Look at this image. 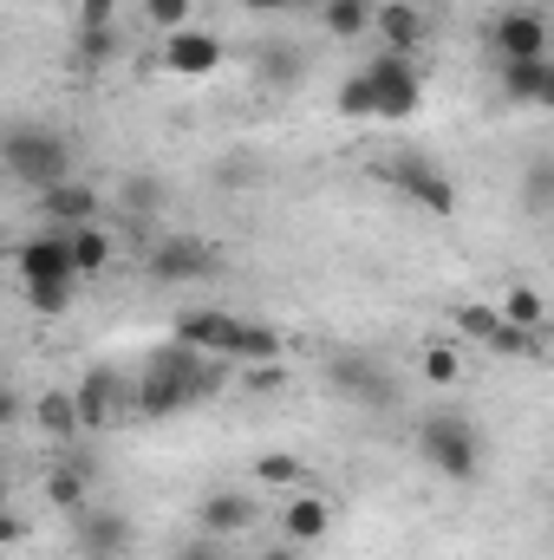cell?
Here are the masks:
<instances>
[{"mask_svg":"<svg viewBox=\"0 0 554 560\" xmlns=\"http://www.w3.org/2000/svg\"><path fill=\"white\" fill-rule=\"evenodd\" d=\"M417 456L443 482H476L483 463H489V436H483V423L463 418V411H430V418H417Z\"/></svg>","mask_w":554,"mask_h":560,"instance_id":"1","label":"cell"},{"mask_svg":"<svg viewBox=\"0 0 554 560\" xmlns=\"http://www.w3.org/2000/svg\"><path fill=\"white\" fill-rule=\"evenodd\" d=\"M320 378H326V392L339 398V405H353V411H399L405 405V385H399V372L379 359V352H333L326 365H320Z\"/></svg>","mask_w":554,"mask_h":560,"instance_id":"2","label":"cell"},{"mask_svg":"<svg viewBox=\"0 0 554 560\" xmlns=\"http://www.w3.org/2000/svg\"><path fill=\"white\" fill-rule=\"evenodd\" d=\"M0 163H7V176L20 189L46 196V189H59L72 176V143L59 138V131H46V125H13L0 138Z\"/></svg>","mask_w":554,"mask_h":560,"instance_id":"3","label":"cell"},{"mask_svg":"<svg viewBox=\"0 0 554 560\" xmlns=\"http://www.w3.org/2000/svg\"><path fill=\"white\" fill-rule=\"evenodd\" d=\"M450 326H457L470 346H489V352H503V359H535V352L549 346V332L509 326V319H503V306H483V300H463V306L450 313Z\"/></svg>","mask_w":554,"mask_h":560,"instance_id":"4","label":"cell"},{"mask_svg":"<svg viewBox=\"0 0 554 560\" xmlns=\"http://www.w3.org/2000/svg\"><path fill=\"white\" fill-rule=\"evenodd\" d=\"M366 79H372V98H379V118L385 125H405L424 105V72H417L412 52H372L366 59Z\"/></svg>","mask_w":554,"mask_h":560,"instance_id":"5","label":"cell"},{"mask_svg":"<svg viewBox=\"0 0 554 560\" xmlns=\"http://www.w3.org/2000/svg\"><path fill=\"white\" fill-rule=\"evenodd\" d=\"M216 268H222V255L203 235H183V229L157 235L150 255H143V275L157 280V287H189V280H209Z\"/></svg>","mask_w":554,"mask_h":560,"instance_id":"6","label":"cell"},{"mask_svg":"<svg viewBox=\"0 0 554 560\" xmlns=\"http://www.w3.org/2000/svg\"><path fill=\"white\" fill-rule=\"evenodd\" d=\"M385 183H392L399 196H412L424 215H457V183H450L430 156H417V150L385 156Z\"/></svg>","mask_w":554,"mask_h":560,"instance_id":"7","label":"cell"},{"mask_svg":"<svg viewBox=\"0 0 554 560\" xmlns=\"http://www.w3.org/2000/svg\"><path fill=\"white\" fill-rule=\"evenodd\" d=\"M13 275H20V287H46V280H59V287H79L72 235H66V229H39V235H26V242L13 248Z\"/></svg>","mask_w":554,"mask_h":560,"instance_id":"8","label":"cell"},{"mask_svg":"<svg viewBox=\"0 0 554 560\" xmlns=\"http://www.w3.org/2000/svg\"><path fill=\"white\" fill-rule=\"evenodd\" d=\"M72 398H79V418H85V436H99V430H112V423L125 418V398L138 405V385H125L112 365H85V378L72 385Z\"/></svg>","mask_w":554,"mask_h":560,"instance_id":"9","label":"cell"},{"mask_svg":"<svg viewBox=\"0 0 554 560\" xmlns=\"http://www.w3.org/2000/svg\"><path fill=\"white\" fill-rule=\"evenodd\" d=\"M157 66H163V72H176V79H209V72H222V39H216L209 26L163 33V52H157Z\"/></svg>","mask_w":554,"mask_h":560,"instance_id":"10","label":"cell"},{"mask_svg":"<svg viewBox=\"0 0 554 560\" xmlns=\"http://www.w3.org/2000/svg\"><path fill=\"white\" fill-rule=\"evenodd\" d=\"M170 339H183V346H196V352H209V359H229L235 339H242V319L222 313V306H189V313L170 319Z\"/></svg>","mask_w":554,"mask_h":560,"instance_id":"11","label":"cell"},{"mask_svg":"<svg viewBox=\"0 0 554 560\" xmlns=\"http://www.w3.org/2000/svg\"><path fill=\"white\" fill-rule=\"evenodd\" d=\"M196 528L216 535V541H235V535L262 528V502H255L249 489H209V495L196 502Z\"/></svg>","mask_w":554,"mask_h":560,"instance_id":"12","label":"cell"},{"mask_svg":"<svg viewBox=\"0 0 554 560\" xmlns=\"http://www.w3.org/2000/svg\"><path fill=\"white\" fill-rule=\"evenodd\" d=\"M489 39H496L503 59H549V20H542V7H503L496 26H489Z\"/></svg>","mask_w":554,"mask_h":560,"instance_id":"13","label":"cell"},{"mask_svg":"<svg viewBox=\"0 0 554 560\" xmlns=\"http://www.w3.org/2000/svg\"><path fill=\"white\" fill-rule=\"evenodd\" d=\"M39 215H46V229H85V222H99V215H105V196H99L92 183L66 176L59 189H46V196H39Z\"/></svg>","mask_w":554,"mask_h":560,"instance_id":"14","label":"cell"},{"mask_svg":"<svg viewBox=\"0 0 554 560\" xmlns=\"http://www.w3.org/2000/svg\"><path fill=\"white\" fill-rule=\"evenodd\" d=\"M72 541H79V555H125L131 548V515H118V509H79L72 515Z\"/></svg>","mask_w":554,"mask_h":560,"instance_id":"15","label":"cell"},{"mask_svg":"<svg viewBox=\"0 0 554 560\" xmlns=\"http://www.w3.org/2000/svg\"><path fill=\"white\" fill-rule=\"evenodd\" d=\"M280 535H287L293 548H320V541L333 535V509H326V495H320V489H300V495L280 509Z\"/></svg>","mask_w":554,"mask_h":560,"instance_id":"16","label":"cell"},{"mask_svg":"<svg viewBox=\"0 0 554 560\" xmlns=\"http://www.w3.org/2000/svg\"><path fill=\"white\" fill-rule=\"evenodd\" d=\"M118 209H125V222H157L170 209V183L157 170H125L118 176Z\"/></svg>","mask_w":554,"mask_h":560,"instance_id":"17","label":"cell"},{"mask_svg":"<svg viewBox=\"0 0 554 560\" xmlns=\"http://www.w3.org/2000/svg\"><path fill=\"white\" fill-rule=\"evenodd\" d=\"M196 405V392L176 378V372H157V365H143V378H138V411L143 418H176V411H189Z\"/></svg>","mask_w":554,"mask_h":560,"instance_id":"18","label":"cell"},{"mask_svg":"<svg viewBox=\"0 0 554 560\" xmlns=\"http://www.w3.org/2000/svg\"><path fill=\"white\" fill-rule=\"evenodd\" d=\"M549 66H554V59H503V72H496L503 105L535 112V105H542V79H549Z\"/></svg>","mask_w":554,"mask_h":560,"instance_id":"19","label":"cell"},{"mask_svg":"<svg viewBox=\"0 0 554 560\" xmlns=\"http://www.w3.org/2000/svg\"><path fill=\"white\" fill-rule=\"evenodd\" d=\"M424 33H430V20L417 13L412 0H385V7H379V39H385V52H412L417 59Z\"/></svg>","mask_w":554,"mask_h":560,"instance_id":"20","label":"cell"},{"mask_svg":"<svg viewBox=\"0 0 554 560\" xmlns=\"http://www.w3.org/2000/svg\"><path fill=\"white\" fill-rule=\"evenodd\" d=\"M33 423H39V436H53V443H79V436H85V418H79L72 385H66V392H39Z\"/></svg>","mask_w":554,"mask_h":560,"instance_id":"21","label":"cell"},{"mask_svg":"<svg viewBox=\"0 0 554 560\" xmlns=\"http://www.w3.org/2000/svg\"><path fill=\"white\" fill-rule=\"evenodd\" d=\"M320 26L333 39H366V33H379V0H333V7H320Z\"/></svg>","mask_w":554,"mask_h":560,"instance_id":"22","label":"cell"},{"mask_svg":"<svg viewBox=\"0 0 554 560\" xmlns=\"http://www.w3.org/2000/svg\"><path fill=\"white\" fill-rule=\"evenodd\" d=\"M72 235V261H79V280L105 275L112 268V255H118V242H112V229L105 222H85V229H66Z\"/></svg>","mask_w":554,"mask_h":560,"instance_id":"23","label":"cell"},{"mask_svg":"<svg viewBox=\"0 0 554 560\" xmlns=\"http://www.w3.org/2000/svg\"><path fill=\"white\" fill-rule=\"evenodd\" d=\"M516 202H522V215H535V222H549V215H554V156H535V163H522V183H516Z\"/></svg>","mask_w":554,"mask_h":560,"instance_id":"24","label":"cell"},{"mask_svg":"<svg viewBox=\"0 0 554 560\" xmlns=\"http://www.w3.org/2000/svg\"><path fill=\"white\" fill-rule=\"evenodd\" d=\"M235 365H268V359H287V332L268 326V319H242V339L229 352Z\"/></svg>","mask_w":554,"mask_h":560,"instance_id":"25","label":"cell"},{"mask_svg":"<svg viewBox=\"0 0 554 560\" xmlns=\"http://www.w3.org/2000/svg\"><path fill=\"white\" fill-rule=\"evenodd\" d=\"M333 112H339L346 125H366V118H379V98H372V79H366V66H353V72L339 79V92H333Z\"/></svg>","mask_w":554,"mask_h":560,"instance_id":"26","label":"cell"},{"mask_svg":"<svg viewBox=\"0 0 554 560\" xmlns=\"http://www.w3.org/2000/svg\"><path fill=\"white\" fill-rule=\"evenodd\" d=\"M85 463H59V469H46V502L53 509H66V515H79V509H92L85 502Z\"/></svg>","mask_w":554,"mask_h":560,"instance_id":"27","label":"cell"},{"mask_svg":"<svg viewBox=\"0 0 554 560\" xmlns=\"http://www.w3.org/2000/svg\"><path fill=\"white\" fill-rule=\"evenodd\" d=\"M255 72H262L268 85H293V79L307 72V52L287 46V39H268V46H255Z\"/></svg>","mask_w":554,"mask_h":560,"instance_id":"28","label":"cell"},{"mask_svg":"<svg viewBox=\"0 0 554 560\" xmlns=\"http://www.w3.org/2000/svg\"><path fill=\"white\" fill-rule=\"evenodd\" d=\"M496 306H503V319H509V326H529V332H549V306H542V293H535L529 280H516V287H509V293H503Z\"/></svg>","mask_w":554,"mask_h":560,"instance_id":"29","label":"cell"},{"mask_svg":"<svg viewBox=\"0 0 554 560\" xmlns=\"http://www.w3.org/2000/svg\"><path fill=\"white\" fill-rule=\"evenodd\" d=\"M72 52H79V66H85V72H99V66H112V59L125 52V39H118V26H79Z\"/></svg>","mask_w":554,"mask_h":560,"instance_id":"30","label":"cell"},{"mask_svg":"<svg viewBox=\"0 0 554 560\" xmlns=\"http://www.w3.org/2000/svg\"><path fill=\"white\" fill-rule=\"evenodd\" d=\"M255 482H262V489H313L307 463H300V456H287V450H275V456H255Z\"/></svg>","mask_w":554,"mask_h":560,"instance_id":"31","label":"cell"},{"mask_svg":"<svg viewBox=\"0 0 554 560\" xmlns=\"http://www.w3.org/2000/svg\"><path fill=\"white\" fill-rule=\"evenodd\" d=\"M417 378H424V385H457V378H463L457 346H443V339H437V346H424V352H417Z\"/></svg>","mask_w":554,"mask_h":560,"instance_id":"32","label":"cell"},{"mask_svg":"<svg viewBox=\"0 0 554 560\" xmlns=\"http://www.w3.org/2000/svg\"><path fill=\"white\" fill-rule=\"evenodd\" d=\"M293 385V372H287V359H268V365H242V392L249 398H275Z\"/></svg>","mask_w":554,"mask_h":560,"instance_id":"33","label":"cell"},{"mask_svg":"<svg viewBox=\"0 0 554 560\" xmlns=\"http://www.w3.org/2000/svg\"><path fill=\"white\" fill-rule=\"evenodd\" d=\"M189 13H196V0H143V20H150L157 33H183Z\"/></svg>","mask_w":554,"mask_h":560,"instance_id":"34","label":"cell"},{"mask_svg":"<svg viewBox=\"0 0 554 560\" xmlns=\"http://www.w3.org/2000/svg\"><path fill=\"white\" fill-rule=\"evenodd\" d=\"M72 293H79V287H59V280H46V287H26V306H33L39 319H59V313L72 306Z\"/></svg>","mask_w":554,"mask_h":560,"instance_id":"35","label":"cell"},{"mask_svg":"<svg viewBox=\"0 0 554 560\" xmlns=\"http://www.w3.org/2000/svg\"><path fill=\"white\" fill-rule=\"evenodd\" d=\"M72 26H118V0H79Z\"/></svg>","mask_w":554,"mask_h":560,"instance_id":"36","label":"cell"},{"mask_svg":"<svg viewBox=\"0 0 554 560\" xmlns=\"http://www.w3.org/2000/svg\"><path fill=\"white\" fill-rule=\"evenodd\" d=\"M176 560H229V555H222V541H216V535H203V541L176 548Z\"/></svg>","mask_w":554,"mask_h":560,"instance_id":"37","label":"cell"},{"mask_svg":"<svg viewBox=\"0 0 554 560\" xmlns=\"http://www.w3.org/2000/svg\"><path fill=\"white\" fill-rule=\"evenodd\" d=\"M0 541H7V548H20V541H26V515H20V509H7V515H0Z\"/></svg>","mask_w":554,"mask_h":560,"instance_id":"38","label":"cell"},{"mask_svg":"<svg viewBox=\"0 0 554 560\" xmlns=\"http://www.w3.org/2000/svg\"><path fill=\"white\" fill-rule=\"evenodd\" d=\"M255 560H300V548H293V541H268Z\"/></svg>","mask_w":554,"mask_h":560,"instance_id":"39","label":"cell"},{"mask_svg":"<svg viewBox=\"0 0 554 560\" xmlns=\"http://www.w3.org/2000/svg\"><path fill=\"white\" fill-rule=\"evenodd\" d=\"M242 7H249V13H287L293 0H242Z\"/></svg>","mask_w":554,"mask_h":560,"instance_id":"40","label":"cell"},{"mask_svg":"<svg viewBox=\"0 0 554 560\" xmlns=\"http://www.w3.org/2000/svg\"><path fill=\"white\" fill-rule=\"evenodd\" d=\"M535 112H549L554 118V66H549V79H542V105H535Z\"/></svg>","mask_w":554,"mask_h":560,"instance_id":"41","label":"cell"},{"mask_svg":"<svg viewBox=\"0 0 554 560\" xmlns=\"http://www.w3.org/2000/svg\"><path fill=\"white\" fill-rule=\"evenodd\" d=\"M293 7H313V13H320V7H333V0H293Z\"/></svg>","mask_w":554,"mask_h":560,"instance_id":"42","label":"cell"},{"mask_svg":"<svg viewBox=\"0 0 554 560\" xmlns=\"http://www.w3.org/2000/svg\"><path fill=\"white\" fill-rule=\"evenodd\" d=\"M72 560H118V555H72Z\"/></svg>","mask_w":554,"mask_h":560,"instance_id":"43","label":"cell"},{"mask_svg":"<svg viewBox=\"0 0 554 560\" xmlns=\"http://www.w3.org/2000/svg\"><path fill=\"white\" fill-rule=\"evenodd\" d=\"M138 7H143V0H138Z\"/></svg>","mask_w":554,"mask_h":560,"instance_id":"44","label":"cell"}]
</instances>
